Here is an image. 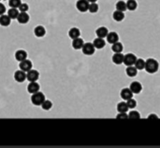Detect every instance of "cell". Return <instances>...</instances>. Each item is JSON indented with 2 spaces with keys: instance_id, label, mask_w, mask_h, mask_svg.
Instances as JSON below:
<instances>
[{
  "instance_id": "74e56055",
  "label": "cell",
  "mask_w": 160,
  "mask_h": 148,
  "mask_svg": "<svg viewBox=\"0 0 160 148\" xmlns=\"http://www.w3.org/2000/svg\"><path fill=\"white\" fill-rule=\"evenodd\" d=\"M152 117L157 118V116H155V115H150V116H149V118H152Z\"/></svg>"
},
{
  "instance_id": "52a82bcc",
  "label": "cell",
  "mask_w": 160,
  "mask_h": 148,
  "mask_svg": "<svg viewBox=\"0 0 160 148\" xmlns=\"http://www.w3.org/2000/svg\"><path fill=\"white\" fill-rule=\"evenodd\" d=\"M32 66H33L32 62L29 61V60H27V59H26V60H24V61L20 62V64H19L20 69L22 70V71H25L26 73L28 72L29 70H31V69H32Z\"/></svg>"
},
{
  "instance_id": "f35d334b",
  "label": "cell",
  "mask_w": 160,
  "mask_h": 148,
  "mask_svg": "<svg viewBox=\"0 0 160 148\" xmlns=\"http://www.w3.org/2000/svg\"><path fill=\"white\" fill-rule=\"evenodd\" d=\"M96 1H98V0H88L89 3H93V2H96Z\"/></svg>"
},
{
  "instance_id": "3957f363",
  "label": "cell",
  "mask_w": 160,
  "mask_h": 148,
  "mask_svg": "<svg viewBox=\"0 0 160 148\" xmlns=\"http://www.w3.org/2000/svg\"><path fill=\"white\" fill-rule=\"evenodd\" d=\"M82 53L85 54V55H93L95 53V46L93 45V43H84L82 47Z\"/></svg>"
},
{
  "instance_id": "8d00e7d4",
  "label": "cell",
  "mask_w": 160,
  "mask_h": 148,
  "mask_svg": "<svg viewBox=\"0 0 160 148\" xmlns=\"http://www.w3.org/2000/svg\"><path fill=\"white\" fill-rule=\"evenodd\" d=\"M116 117H117V118H127L128 116H127L126 113H119V114L116 116Z\"/></svg>"
},
{
  "instance_id": "d6a6232c",
  "label": "cell",
  "mask_w": 160,
  "mask_h": 148,
  "mask_svg": "<svg viewBox=\"0 0 160 148\" xmlns=\"http://www.w3.org/2000/svg\"><path fill=\"white\" fill-rule=\"evenodd\" d=\"M140 117H141V115L137 111H131L128 115V118H131V119H139Z\"/></svg>"
},
{
  "instance_id": "83f0119b",
  "label": "cell",
  "mask_w": 160,
  "mask_h": 148,
  "mask_svg": "<svg viewBox=\"0 0 160 148\" xmlns=\"http://www.w3.org/2000/svg\"><path fill=\"white\" fill-rule=\"evenodd\" d=\"M134 65L138 70H143L145 67V61L143 59H137Z\"/></svg>"
},
{
  "instance_id": "d4e9b609",
  "label": "cell",
  "mask_w": 160,
  "mask_h": 148,
  "mask_svg": "<svg viewBox=\"0 0 160 148\" xmlns=\"http://www.w3.org/2000/svg\"><path fill=\"white\" fill-rule=\"evenodd\" d=\"M128 105L125 102H121L117 104V111L119 113H126L128 111Z\"/></svg>"
},
{
  "instance_id": "6da1fadb",
  "label": "cell",
  "mask_w": 160,
  "mask_h": 148,
  "mask_svg": "<svg viewBox=\"0 0 160 148\" xmlns=\"http://www.w3.org/2000/svg\"><path fill=\"white\" fill-rule=\"evenodd\" d=\"M159 68V63L156 60L154 59H148L147 61H145V67L144 69L146 70L147 73L149 74H154L158 71Z\"/></svg>"
},
{
  "instance_id": "4fadbf2b",
  "label": "cell",
  "mask_w": 160,
  "mask_h": 148,
  "mask_svg": "<svg viewBox=\"0 0 160 148\" xmlns=\"http://www.w3.org/2000/svg\"><path fill=\"white\" fill-rule=\"evenodd\" d=\"M27 58V53L26 51H22V49H19L15 52V59L19 62L24 61Z\"/></svg>"
},
{
  "instance_id": "f546056e",
  "label": "cell",
  "mask_w": 160,
  "mask_h": 148,
  "mask_svg": "<svg viewBox=\"0 0 160 148\" xmlns=\"http://www.w3.org/2000/svg\"><path fill=\"white\" fill-rule=\"evenodd\" d=\"M88 10L91 13H96V12H98V5L96 2L90 3L89 4V8H88Z\"/></svg>"
},
{
  "instance_id": "f1b7e54d",
  "label": "cell",
  "mask_w": 160,
  "mask_h": 148,
  "mask_svg": "<svg viewBox=\"0 0 160 148\" xmlns=\"http://www.w3.org/2000/svg\"><path fill=\"white\" fill-rule=\"evenodd\" d=\"M116 9L117 10H121V11H126L127 9H126V3L122 1V0H120V1H118L116 3Z\"/></svg>"
},
{
  "instance_id": "44dd1931",
  "label": "cell",
  "mask_w": 160,
  "mask_h": 148,
  "mask_svg": "<svg viewBox=\"0 0 160 148\" xmlns=\"http://www.w3.org/2000/svg\"><path fill=\"white\" fill-rule=\"evenodd\" d=\"M123 44L120 43V42H115V43H113L112 46H111V51L114 52V53H117V52H122L123 51Z\"/></svg>"
},
{
  "instance_id": "9c48e42d",
  "label": "cell",
  "mask_w": 160,
  "mask_h": 148,
  "mask_svg": "<svg viewBox=\"0 0 160 148\" xmlns=\"http://www.w3.org/2000/svg\"><path fill=\"white\" fill-rule=\"evenodd\" d=\"M129 89H131V91L133 92V94H139L142 89V86L140 82L138 81H134L130 84V87Z\"/></svg>"
},
{
  "instance_id": "ffe728a7",
  "label": "cell",
  "mask_w": 160,
  "mask_h": 148,
  "mask_svg": "<svg viewBox=\"0 0 160 148\" xmlns=\"http://www.w3.org/2000/svg\"><path fill=\"white\" fill-rule=\"evenodd\" d=\"M83 44H84L83 40H82V38H80V37L74 38L73 41H72V47H73V48H75V49H81V48L82 47Z\"/></svg>"
},
{
  "instance_id": "2e32d148",
  "label": "cell",
  "mask_w": 160,
  "mask_h": 148,
  "mask_svg": "<svg viewBox=\"0 0 160 148\" xmlns=\"http://www.w3.org/2000/svg\"><path fill=\"white\" fill-rule=\"evenodd\" d=\"M34 34L37 37H42L45 36V34H46V30H45V28L43 26L38 25L34 29Z\"/></svg>"
},
{
  "instance_id": "e575fe53",
  "label": "cell",
  "mask_w": 160,
  "mask_h": 148,
  "mask_svg": "<svg viewBox=\"0 0 160 148\" xmlns=\"http://www.w3.org/2000/svg\"><path fill=\"white\" fill-rule=\"evenodd\" d=\"M19 10L20 11H22V12H26L28 9H29V7H28V5L26 4V3H22L20 6H19Z\"/></svg>"
},
{
  "instance_id": "9a60e30c",
  "label": "cell",
  "mask_w": 160,
  "mask_h": 148,
  "mask_svg": "<svg viewBox=\"0 0 160 148\" xmlns=\"http://www.w3.org/2000/svg\"><path fill=\"white\" fill-rule=\"evenodd\" d=\"M39 90V85L36 82V81H32L29 83V85L27 86V91L29 93H35L38 92Z\"/></svg>"
},
{
  "instance_id": "7a4b0ae2",
  "label": "cell",
  "mask_w": 160,
  "mask_h": 148,
  "mask_svg": "<svg viewBox=\"0 0 160 148\" xmlns=\"http://www.w3.org/2000/svg\"><path fill=\"white\" fill-rule=\"evenodd\" d=\"M44 101H45V96L42 92L38 91L32 94L31 102L34 105H41Z\"/></svg>"
},
{
  "instance_id": "cb8c5ba5",
  "label": "cell",
  "mask_w": 160,
  "mask_h": 148,
  "mask_svg": "<svg viewBox=\"0 0 160 148\" xmlns=\"http://www.w3.org/2000/svg\"><path fill=\"white\" fill-rule=\"evenodd\" d=\"M137 72H138V69H137L135 66L131 65V66H127L126 70V75L130 78H133L135 76H137Z\"/></svg>"
},
{
  "instance_id": "e0dca14e",
  "label": "cell",
  "mask_w": 160,
  "mask_h": 148,
  "mask_svg": "<svg viewBox=\"0 0 160 148\" xmlns=\"http://www.w3.org/2000/svg\"><path fill=\"white\" fill-rule=\"evenodd\" d=\"M10 21L11 19L8 16V15H1L0 16V25H2V26H9L10 24Z\"/></svg>"
},
{
  "instance_id": "277c9868",
  "label": "cell",
  "mask_w": 160,
  "mask_h": 148,
  "mask_svg": "<svg viewBox=\"0 0 160 148\" xmlns=\"http://www.w3.org/2000/svg\"><path fill=\"white\" fill-rule=\"evenodd\" d=\"M137 61V57L135 54L133 53H127L126 55H124V63L126 65V66H131V65H134L135 63Z\"/></svg>"
},
{
  "instance_id": "7c38bea8",
  "label": "cell",
  "mask_w": 160,
  "mask_h": 148,
  "mask_svg": "<svg viewBox=\"0 0 160 148\" xmlns=\"http://www.w3.org/2000/svg\"><path fill=\"white\" fill-rule=\"evenodd\" d=\"M107 41L110 43V44H113V43H115L119 40V36L117 33L115 32H110L108 33L107 35Z\"/></svg>"
},
{
  "instance_id": "7402d4cb",
  "label": "cell",
  "mask_w": 160,
  "mask_h": 148,
  "mask_svg": "<svg viewBox=\"0 0 160 148\" xmlns=\"http://www.w3.org/2000/svg\"><path fill=\"white\" fill-rule=\"evenodd\" d=\"M105 40L103 39V38H100V37H98V38H96L95 40H94V42H93V45L95 46V47L96 48H98V49H100V48H103L104 47H105Z\"/></svg>"
},
{
  "instance_id": "ba28073f",
  "label": "cell",
  "mask_w": 160,
  "mask_h": 148,
  "mask_svg": "<svg viewBox=\"0 0 160 148\" xmlns=\"http://www.w3.org/2000/svg\"><path fill=\"white\" fill-rule=\"evenodd\" d=\"M14 78L17 82H24L26 79V74L25 71L22 70H19V71H16L15 74H14Z\"/></svg>"
},
{
  "instance_id": "8992f818",
  "label": "cell",
  "mask_w": 160,
  "mask_h": 148,
  "mask_svg": "<svg viewBox=\"0 0 160 148\" xmlns=\"http://www.w3.org/2000/svg\"><path fill=\"white\" fill-rule=\"evenodd\" d=\"M39 78V73L37 71V70H29L28 72H26V79L29 81V82H32V81H37Z\"/></svg>"
},
{
  "instance_id": "d590c367",
  "label": "cell",
  "mask_w": 160,
  "mask_h": 148,
  "mask_svg": "<svg viewBox=\"0 0 160 148\" xmlns=\"http://www.w3.org/2000/svg\"><path fill=\"white\" fill-rule=\"evenodd\" d=\"M5 12H6V7H5V5L2 4V3H0V16L3 15Z\"/></svg>"
},
{
  "instance_id": "5bb4252c",
  "label": "cell",
  "mask_w": 160,
  "mask_h": 148,
  "mask_svg": "<svg viewBox=\"0 0 160 148\" xmlns=\"http://www.w3.org/2000/svg\"><path fill=\"white\" fill-rule=\"evenodd\" d=\"M112 62L113 63L115 64H122L124 62V55L121 52H117V53H114L112 56Z\"/></svg>"
},
{
  "instance_id": "484cf974",
  "label": "cell",
  "mask_w": 160,
  "mask_h": 148,
  "mask_svg": "<svg viewBox=\"0 0 160 148\" xmlns=\"http://www.w3.org/2000/svg\"><path fill=\"white\" fill-rule=\"evenodd\" d=\"M126 3V9L131 11L135 10L137 9V6H138V4H137L135 0H127Z\"/></svg>"
},
{
  "instance_id": "5b68a950",
  "label": "cell",
  "mask_w": 160,
  "mask_h": 148,
  "mask_svg": "<svg viewBox=\"0 0 160 148\" xmlns=\"http://www.w3.org/2000/svg\"><path fill=\"white\" fill-rule=\"evenodd\" d=\"M89 2L88 0H78L76 3V8L81 12H86L89 8Z\"/></svg>"
},
{
  "instance_id": "4dcf8cb0",
  "label": "cell",
  "mask_w": 160,
  "mask_h": 148,
  "mask_svg": "<svg viewBox=\"0 0 160 148\" xmlns=\"http://www.w3.org/2000/svg\"><path fill=\"white\" fill-rule=\"evenodd\" d=\"M21 4H22V0H9V5L10 8L18 9Z\"/></svg>"
},
{
  "instance_id": "4316f807",
  "label": "cell",
  "mask_w": 160,
  "mask_h": 148,
  "mask_svg": "<svg viewBox=\"0 0 160 148\" xmlns=\"http://www.w3.org/2000/svg\"><path fill=\"white\" fill-rule=\"evenodd\" d=\"M18 14H19V10H18V9L11 8V9H9V11H8V16H9L11 20H15V19H17Z\"/></svg>"
},
{
  "instance_id": "1f68e13d",
  "label": "cell",
  "mask_w": 160,
  "mask_h": 148,
  "mask_svg": "<svg viewBox=\"0 0 160 148\" xmlns=\"http://www.w3.org/2000/svg\"><path fill=\"white\" fill-rule=\"evenodd\" d=\"M52 106H53V104H52V102L49 101V100H45V101L42 103V104H41V107H42V109H44V110H50V109L52 108Z\"/></svg>"
},
{
  "instance_id": "8fae6325",
  "label": "cell",
  "mask_w": 160,
  "mask_h": 148,
  "mask_svg": "<svg viewBox=\"0 0 160 148\" xmlns=\"http://www.w3.org/2000/svg\"><path fill=\"white\" fill-rule=\"evenodd\" d=\"M120 95H121V98L125 101H127L129 99L133 98V92L131 91L130 89H127V88L123 89L120 92Z\"/></svg>"
},
{
  "instance_id": "836d02e7",
  "label": "cell",
  "mask_w": 160,
  "mask_h": 148,
  "mask_svg": "<svg viewBox=\"0 0 160 148\" xmlns=\"http://www.w3.org/2000/svg\"><path fill=\"white\" fill-rule=\"evenodd\" d=\"M126 104H127L129 109H133V108H135L137 106V102H136V100H134L133 98H131V99H129V100H127L126 101Z\"/></svg>"
},
{
  "instance_id": "ac0fdd59",
  "label": "cell",
  "mask_w": 160,
  "mask_h": 148,
  "mask_svg": "<svg viewBox=\"0 0 160 148\" xmlns=\"http://www.w3.org/2000/svg\"><path fill=\"white\" fill-rule=\"evenodd\" d=\"M108 33H109L108 29L106 27H104V26H101V27L98 28L97 31H96V34H97L98 37H100V38L106 37L107 35H108Z\"/></svg>"
},
{
  "instance_id": "603a6c76",
  "label": "cell",
  "mask_w": 160,
  "mask_h": 148,
  "mask_svg": "<svg viewBox=\"0 0 160 148\" xmlns=\"http://www.w3.org/2000/svg\"><path fill=\"white\" fill-rule=\"evenodd\" d=\"M68 36H70V37L72 38V39L77 38V37H80L81 31H80V29H78L76 27H73V28H71L70 31H68Z\"/></svg>"
},
{
  "instance_id": "d6986e66",
  "label": "cell",
  "mask_w": 160,
  "mask_h": 148,
  "mask_svg": "<svg viewBox=\"0 0 160 148\" xmlns=\"http://www.w3.org/2000/svg\"><path fill=\"white\" fill-rule=\"evenodd\" d=\"M112 17H113V20L116 21H122L125 18V14H124V11H121V10H115L112 14Z\"/></svg>"
},
{
  "instance_id": "30bf717a",
  "label": "cell",
  "mask_w": 160,
  "mask_h": 148,
  "mask_svg": "<svg viewBox=\"0 0 160 148\" xmlns=\"http://www.w3.org/2000/svg\"><path fill=\"white\" fill-rule=\"evenodd\" d=\"M17 21H18L19 23H22V24L27 23L28 21H29V15L27 14V12L20 11L18 16H17Z\"/></svg>"
}]
</instances>
